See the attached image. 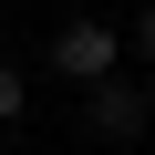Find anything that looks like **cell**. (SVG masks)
I'll use <instances>...</instances> for the list:
<instances>
[{
  "label": "cell",
  "instance_id": "obj_1",
  "mask_svg": "<svg viewBox=\"0 0 155 155\" xmlns=\"http://www.w3.org/2000/svg\"><path fill=\"white\" fill-rule=\"evenodd\" d=\"M52 62H62V83H114V72H124V31L114 21H93V11H72L62 31H52Z\"/></svg>",
  "mask_w": 155,
  "mask_h": 155
},
{
  "label": "cell",
  "instance_id": "obj_3",
  "mask_svg": "<svg viewBox=\"0 0 155 155\" xmlns=\"http://www.w3.org/2000/svg\"><path fill=\"white\" fill-rule=\"evenodd\" d=\"M21 114H31V72H21V62H0V124H21Z\"/></svg>",
  "mask_w": 155,
  "mask_h": 155
},
{
  "label": "cell",
  "instance_id": "obj_2",
  "mask_svg": "<svg viewBox=\"0 0 155 155\" xmlns=\"http://www.w3.org/2000/svg\"><path fill=\"white\" fill-rule=\"evenodd\" d=\"M145 114H155V93L134 83V72H114V83H93V93H83V124H93L104 145H124V134H145Z\"/></svg>",
  "mask_w": 155,
  "mask_h": 155
},
{
  "label": "cell",
  "instance_id": "obj_4",
  "mask_svg": "<svg viewBox=\"0 0 155 155\" xmlns=\"http://www.w3.org/2000/svg\"><path fill=\"white\" fill-rule=\"evenodd\" d=\"M124 62H145V72H155V0L134 11V31H124Z\"/></svg>",
  "mask_w": 155,
  "mask_h": 155
}]
</instances>
